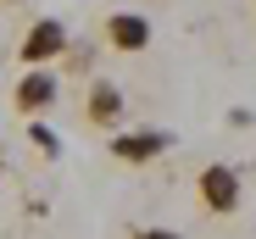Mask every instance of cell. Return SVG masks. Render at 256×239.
Segmentation results:
<instances>
[{
	"mask_svg": "<svg viewBox=\"0 0 256 239\" xmlns=\"http://www.w3.org/2000/svg\"><path fill=\"white\" fill-rule=\"evenodd\" d=\"M67 45H72V33H67L62 17H34L28 33H22V50H17V56H22L28 67H50V61L67 56Z\"/></svg>",
	"mask_w": 256,
	"mask_h": 239,
	"instance_id": "1",
	"label": "cell"
},
{
	"mask_svg": "<svg viewBox=\"0 0 256 239\" xmlns=\"http://www.w3.org/2000/svg\"><path fill=\"white\" fill-rule=\"evenodd\" d=\"M162 150H173V134H167V128H117V134H112V156L128 162V167L156 162Z\"/></svg>",
	"mask_w": 256,
	"mask_h": 239,
	"instance_id": "2",
	"label": "cell"
},
{
	"mask_svg": "<svg viewBox=\"0 0 256 239\" xmlns=\"http://www.w3.org/2000/svg\"><path fill=\"white\" fill-rule=\"evenodd\" d=\"M84 117H90L95 128L117 134V128L128 123V95H122V84H112V78H95L90 95H84Z\"/></svg>",
	"mask_w": 256,
	"mask_h": 239,
	"instance_id": "3",
	"label": "cell"
},
{
	"mask_svg": "<svg viewBox=\"0 0 256 239\" xmlns=\"http://www.w3.org/2000/svg\"><path fill=\"white\" fill-rule=\"evenodd\" d=\"M56 95H62V84H56L50 67H28V72L17 78V89H12V100H17L22 117H45V111L56 106Z\"/></svg>",
	"mask_w": 256,
	"mask_h": 239,
	"instance_id": "4",
	"label": "cell"
},
{
	"mask_svg": "<svg viewBox=\"0 0 256 239\" xmlns=\"http://www.w3.org/2000/svg\"><path fill=\"white\" fill-rule=\"evenodd\" d=\"M200 206H206V212H218V217H228V212L240 206V173H234L228 162L200 167Z\"/></svg>",
	"mask_w": 256,
	"mask_h": 239,
	"instance_id": "5",
	"label": "cell"
},
{
	"mask_svg": "<svg viewBox=\"0 0 256 239\" xmlns=\"http://www.w3.org/2000/svg\"><path fill=\"white\" fill-rule=\"evenodd\" d=\"M106 45L122 50V56L150 50V17H140V11H112V17H106Z\"/></svg>",
	"mask_w": 256,
	"mask_h": 239,
	"instance_id": "6",
	"label": "cell"
},
{
	"mask_svg": "<svg viewBox=\"0 0 256 239\" xmlns=\"http://www.w3.org/2000/svg\"><path fill=\"white\" fill-rule=\"evenodd\" d=\"M28 139H34L39 156H62V139H56V128L45 123V117H28Z\"/></svg>",
	"mask_w": 256,
	"mask_h": 239,
	"instance_id": "7",
	"label": "cell"
},
{
	"mask_svg": "<svg viewBox=\"0 0 256 239\" xmlns=\"http://www.w3.org/2000/svg\"><path fill=\"white\" fill-rule=\"evenodd\" d=\"M67 67L72 72H90L95 67V39H72V45H67Z\"/></svg>",
	"mask_w": 256,
	"mask_h": 239,
	"instance_id": "8",
	"label": "cell"
},
{
	"mask_svg": "<svg viewBox=\"0 0 256 239\" xmlns=\"http://www.w3.org/2000/svg\"><path fill=\"white\" fill-rule=\"evenodd\" d=\"M134 239H178V234H173V228H140Z\"/></svg>",
	"mask_w": 256,
	"mask_h": 239,
	"instance_id": "9",
	"label": "cell"
},
{
	"mask_svg": "<svg viewBox=\"0 0 256 239\" xmlns=\"http://www.w3.org/2000/svg\"><path fill=\"white\" fill-rule=\"evenodd\" d=\"M0 6H22V0H0Z\"/></svg>",
	"mask_w": 256,
	"mask_h": 239,
	"instance_id": "10",
	"label": "cell"
}]
</instances>
